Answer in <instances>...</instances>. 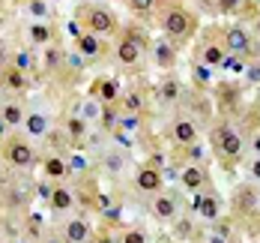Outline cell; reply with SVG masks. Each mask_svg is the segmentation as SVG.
<instances>
[{
    "instance_id": "d590c367",
    "label": "cell",
    "mask_w": 260,
    "mask_h": 243,
    "mask_svg": "<svg viewBox=\"0 0 260 243\" xmlns=\"http://www.w3.org/2000/svg\"><path fill=\"white\" fill-rule=\"evenodd\" d=\"M66 33H69V36H75V42L84 36V30H81V24L75 21V18H69V21H66Z\"/></svg>"
},
{
    "instance_id": "484cf974",
    "label": "cell",
    "mask_w": 260,
    "mask_h": 243,
    "mask_svg": "<svg viewBox=\"0 0 260 243\" xmlns=\"http://www.w3.org/2000/svg\"><path fill=\"white\" fill-rule=\"evenodd\" d=\"M194 81H198L201 87L212 84V81H215V69H212V66H207V63H198V66H194Z\"/></svg>"
},
{
    "instance_id": "4dcf8cb0",
    "label": "cell",
    "mask_w": 260,
    "mask_h": 243,
    "mask_svg": "<svg viewBox=\"0 0 260 243\" xmlns=\"http://www.w3.org/2000/svg\"><path fill=\"white\" fill-rule=\"evenodd\" d=\"M60 60H63V51L54 48V45H45V69H57Z\"/></svg>"
},
{
    "instance_id": "ab89813d",
    "label": "cell",
    "mask_w": 260,
    "mask_h": 243,
    "mask_svg": "<svg viewBox=\"0 0 260 243\" xmlns=\"http://www.w3.org/2000/svg\"><path fill=\"white\" fill-rule=\"evenodd\" d=\"M188 156H191V159H201V156H204V147H201V144H191V147H188Z\"/></svg>"
},
{
    "instance_id": "30bf717a",
    "label": "cell",
    "mask_w": 260,
    "mask_h": 243,
    "mask_svg": "<svg viewBox=\"0 0 260 243\" xmlns=\"http://www.w3.org/2000/svg\"><path fill=\"white\" fill-rule=\"evenodd\" d=\"M75 48L84 60H96L99 54H102V42H99V36H93V33H84L78 42H75Z\"/></svg>"
},
{
    "instance_id": "52a82bcc",
    "label": "cell",
    "mask_w": 260,
    "mask_h": 243,
    "mask_svg": "<svg viewBox=\"0 0 260 243\" xmlns=\"http://www.w3.org/2000/svg\"><path fill=\"white\" fill-rule=\"evenodd\" d=\"M21 126H24V132L30 135V138H45L48 129H51V120H48V114H42V111H30Z\"/></svg>"
},
{
    "instance_id": "ee69618b",
    "label": "cell",
    "mask_w": 260,
    "mask_h": 243,
    "mask_svg": "<svg viewBox=\"0 0 260 243\" xmlns=\"http://www.w3.org/2000/svg\"><path fill=\"white\" fill-rule=\"evenodd\" d=\"M99 207H102V210L111 207V195H99Z\"/></svg>"
},
{
    "instance_id": "83f0119b",
    "label": "cell",
    "mask_w": 260,
    "mask_h": 243,
    "mask_svg": "<svg viewBox=\"0 0 260 243\" xmlns=\"http://www.w3.org/2000/svg\"><path fill=\"white\" fill-rule=\"evenodd\" d=\"M158 96H161L165 102H174V99L180 96V84H177L174 78H168L165 84H161V87H158Z\"/></svg>"
},
{
    "instance_id": "4fadbf2b",
    "label": "cell",
    "mask_w": 260,
    "mask_h": 243,
    "mask_svg": "<svg viewBox=\"0 0 260 243\" xmlns=\"http://www.w3.org/2000/svg\"><path fill=\"white\" fill-rule=\"evenodd\" d=\"M174 138H177L180 144H185V147H191V144H198V126L182 117V120L174 123Z\"/></svg>"
},
{
    "instance_id": "f6af8a7d",
    "label": "cell",
    "mask_w": 260,
    "mask_h": 243,
    "mask_svg": "<svg viewBox=\"0 0 260 243\" xmlns=\"http://www.w3.org/2000/svg\"><path fill=\"white\" fill-rule=\"evenodd\" d=\"M105 216H108V219H120V207H108Z\"/></svg>"
},
{
    "instance_id": "3957f363",
    "label": "cell",
    "mask_w": 260,
    "mask_h": 243,
    "mask_svg": "<svg viewBox=\"0 0 260 243\" xmlns=\"http://www.w3.org/2000/svg\"><path fill=\"white\" fill-rule=\"evenodd\" d=\"M3 153H6V159L12 162L15 168H33V165H36V150H33V144H27L21 138L9 141Z\"/></svg>"
},
{
    "instance_id": "7402d4cb",
    "label": "cell",
    "mask_w": 260,
    "mask_h": 243,
    "mask_svg": "<svg viewBox=\"0 0 260 243\" xmlns=\"http://www.w3.org/2000/svg\"><path fill=\"white\" fill-rule=\"evenodd\" d=\"M66 132H69V138H72V141H81V138L87 135V120H84L81 114L69 117V123H66Z\"/></svg>"
},
{
    "instance_id": "f907efd6",
    "label": "cell",
    "mask_w": 260,
    "mask_h": 243,
    "mask_svg": "<svg viewBox=\"0 0 260 243\" xmlns=\"http://www.w3.org/2000/svg\"><path fill=\"white\" fill-rule=\"evenodd\" d=\"M254 30H257V36H260V18H257V21H254Z\"/></svg>"
},
{
    "instance_id": "9a60e30c",
    "label": "cell",
    "mask_w": 260,
    "mask_h": 243,
    "mask_svg": "<svg viewBox=\"0 0 260 243\" xmlns=\"http://www.w3.org/2000/svg\"><path fill=\"white\" fill-rule=\"evenodd\" d=\"M51 24L48 21H33V24L27 27V39L33 42V45H48L51 42Z\"/></svg>"
},
{
    "instance_id": "ac0fdd59",
    "label": "cell",
    "mask_w": 260,
    "mask_h": 243,
    "mask_svg": "<svg viewBox=\"0 0 260 243\" xmlns=\"http://www.w3.org/2000/svg\"><path fill=\"white\" fill-rule=\"evenodd\" d=\"M48 204H51V210H57V213H66V210L75 204V195H72L66 186H57L51 192V201H48Z\"/></svg>"
},
{
    "instance_id": "5b68a950",
    "label": "cell",
    "mask_w": 260,
    "mask_h": 243,
    "mask_svg": "<svg viewBox=\"0 0 260 243\" xmlns=\"http://www.w3.org/2000/svg\"><path fill=\"white\" fill-rule=\"evenodd\" d=\"M161 180H165V174H161L158 168H153V165H144V168H138V174H135V186L141 189V192H153V195L161 189Z\"/></svg>"
},
{
    "instance_id": "2e32d148",
    "label": "cell",
    "mask_w": 260,
    "mask_h": 243,
    "mask_svg": "<svg viewBox=\"0 0 260 243\" xmlns=\"http://www.w3.org/2000/svg\"><path fill=\"white\" fill-rule=\"evenodd\" d=\"M194 207H198V213L204 216L207 222H212L215 216H218V198L215 195H194Z\"/></svg>"
},
{
    "instance_id": "11a10c76",
    "label": "cell",
    "mask_w": 260,
    "mask_h": 243,
    "mask_svg": "<svg viewBox=\"0 0 260 243\" xmlns=\"http://www.w3.org/2000/svg\"><path fill=\"white\" fill-rule=\"evenodd\" d=\"M0 75H3V72H0Z\"/></svg>"
},
{
    "instance_id": "b9f144b4",
    "label": "cell",
    "mask_w": 260,
    "mask_h": 243,
    "mask_svg": "<svg viewBox=\"0 0 260 243\" xmlns=\"http://www.w3.org/2000/svg\"><path fill=\"white\" fill-rule=\"evenodd\" d=\"M251 201H254L251 189H242V207H251Z\"/></svg>"
},
{
    "instance_id": "7a4b0ae2",
    "label": "cell",
    "mask_w": 260,
    "mask_h": 243,
    "mask_svg": "<svg viewBox=\"0 0 260 243\" xmlns=\"http://www.w3.org/2000/svg\"><path fill=\"white\" fill-rule=\"evenodd\" d=\"M161 30H165L168 39H182V36L191 33V15H188L185 9H180V6H174V9L165 12V18H161Z\"/></svg>"
},
{
    "instance_id": "c3c4849f",
    "label": "cell",
    "mask_w": 260,
    "mask_h": 243,
    "mask_svg": "<svg viewBox=\"0 0 260 243\" xmlns=\"http://www.w3.org/2000/svg\"><path fill=\"white\" fill-rule=\"evenodd\" d=\"M6 129H9V126H6V123H3V117H0V141H3V135H6Z\"/></svg>"
},
{
    "instance_id": "7c38bea8",
    "label": "cell",
    "mask_w": 260,
    "mask_h": 243,
    "mask_svg": "<svg viewBox=\"0 0 260 243\" xmlns=\"http://www.w3.org/2000/svg\"><path fill=\"white\" fill-rule=\"evenodd\" d=\"M153 57H156V66H161V69H171V66L177 63V51H174V45L165 42V39H158L156 45H153Z\"/></svg>"
},
{
    "instance_id": "603a6c76",
    "label": "cell",
    "mask_w": 260,
    "mask_h": 243,
    "mask_svg": "<svg viewBox=\"0 0 260 243\" xmlns=\"http://www.w3.org/2000/svg\"><path fill=\"white\" fill-rule=\"evenodd\" d=\"M123 165H126V159H123L120 150H108V153H105V171H108V174H120Z\"/></svg>"
},
{
    "instance_id": "681fc988",
    "label": "cell",
    "mask_w": 260,
    "mask_h": 243,
    "mask_svg": "<svg viewBox=\"0 0 260 243\" xmlns=\"http://www.w3.org/2000/svg\"><path fill=\"white\" fill-rule=\"evenodd\" d=\"M96 243H117V240H114V237H99Z\"/></svg>"
},
{
    "instance_id": "277c9868",
    "label": "cell",
    "mask_w": 260,
    "mask_h": 243,
    "mask_svg": "<svg viewBox=\"0 0 260 243\" xmlns=\"http://www.w3.org/2000/svg\"><path fill=\"white\" fill-rule=\"evenodd\" d=\"M224 48H228V54L245 57V54L251 51V36H248V30L242 24H231L224 30Z\"/></svg>"
},
{
    "instance_id": "ffe728a7",
    "label": "cell",
    "mask_w": 260,
    "mask_h": 243,
    "mask_svg": "<svg viewBox=\"0 0 260 243\" xmlns=\"http://www.w3.org/2000/svg\"><path fill=\"white\" fill-rule=\"evenodd\" d=\"M3 84L9 87V90H24L27 87V72H21V69H15V66H9V69H3Z\"/></svg>"
},
{
    "instance_id": "db71d44e",
    "label": "cell",
    "mask_w": 260,
    "mask_h": 243,
    "mask_svg": "<svg viewBox=\"0 0 260 243\" xmlns=\"http://www.w3.org/2000/svg\"><path fill=\"white\" fill-rule=\"evenodd\" d=\"M0 243H6V240H0Z\"/></svg>"
},
{
    "instance_id": "4316f807",
    "label": "cell",
    "mask_w": 260,
    "mask_h": 243,
    "mask_svg": "<svg viewBox=\"0 0 260 243\" xmlns=\"http://www.w3.org/2000/svg\"><path fill=\"white\" fill-rule=\"evenodd\" d=\"M99 99L102 102H114L117 99V78H102V84H99Z\"/></svg>"
},
{
    "instance_id": "f5cc1de1",
    "label": "cell",
    "mask_w": 260,
    "mask_h": 243,
    "mask_svg": "<svg viewBox=\"0 0 260 243\" xmlns=\"http://www.w3.org/2000/svg\"><path fill=\"white\" fill-rule=\"evenodd\" d=\"M18 243H27V240H18Z\"/></svg>"
},
{
    "instance_id": "9c48e42d",
    "label": "cell",
    "mask_w": 260,
    "mask_h": 243,
    "mask_svg": "<svg viewBox=\"0 0 260 243\" xmlns=\"http://www.w3.org/2000/svg\"><path fill=\"white\" fill-rule=\"evenodd\" d=\"M180 183L185 189H191V192H198V189L207 183V174H204L201 165H185V168L180 171Z\"/></svg>"
},
{
    "instance_id": "f1b7e54d",
    "label": "cell",
    "mask_w": 260,
    "mask_h": 243,
    "mask_svg": "<svg viewBox=\"0 0 260 243\" xmlns=\"http://www.w3.org/2000/svg\"><path fill=\"white\" fill-rule=\"evenodd\" d=\"M221 69H228V72H234V75H245V63H242V57H236V54H228V57H224Z\"/></svg>"
},
{
    "instance_id": "816d5d0a",
    "label": "cell",
    "mask_w": 260,
    "mask_h": 243,
    "mask_svg": "<svg viewBox=\"0 0 260 243\" xmlns=\"http://www.w3.org/2000/svg\"><path fill=\"white\" fill-rule=\"evenodd\" d=\"M93 3H102V0H93Z\"/></svg>"
},
{
    "instance_id": "1f68e13d",
    "label": "cell",
    "mask_w": 260,
    "mask_h": 243,
    "mask_svg": "<svg viewBox=\"0 0 260 243\" xmlns=\"http://www.w3.org/2000/svg\"><path fill=\"white\" fill-rule=\"evenodd\" d=\"M123 108H126L129 114H141V108H144V99H141V93H129V96L123 99Z\"/></svg>"
},
{
    "instance_id": "60d3db41",
    "label": "cell",
    "mask_w": 260,
    "mask_h": 243,
    "mask_svg": "<svg viewBox=\"0 0 260 243\" xmlns=\"http://www.w3.org/2000/svg\"><path fill=\"white\" fill-rule=\"evenodd\" d=\"M66 60H69V63H72V66H75V69H78V66H84V57H81L78 51H75V54H69V57H66Z\"/></svg>"
},
{
    "instance_id": "44dd1931",
    "label": "cell",
    "mask_w": 260,
    "mask_h": 243,
    "mask_svg": "<svg viewBox=\"0 0 260 243\" xmlns=\"http://www.w3.org/2000/svg\"><path fill=\"white\" fill-rule=\"evenodd\" d=\"M66 174H69V165H66V159H60V156H48V159H45V177L60 180V177H66Z\"/></svg>"
},
{
    "instance_id": "ba28073f",
    "label": "cell",
    "mask_w": 260,
    "mask_h": 243,
    "mask_svg": "<svg viewBox=\"0 0 260 243\" xmlns=\"http://www.w3.org/2000/svg\"><path fill=\"white\" fill-rule=\"evenodd\" d=\"M141 54H144V45H138L129 36H123V39L117 42V60H120L123 66H135V63L141 60Z\"/></svg>"
},
{
    "instance_id": "74e56055",
    "label": "cell",
    "mask_w": 260,
    "mask_h": 243,
    "mask_svg": "<svg viewBox=\"0 0 260 243\" xmlns=\"http://www.w3.org/2000/svg\"><path fill=\"white\" fill-rule=\"evenodd\" d=\"M215 6H218L221 12H236V9H239V0H215Z\"/></svg>"
},
{
    "instance_id": "8992f818",
    "label": "cell",
    "mask_w": 260,
    "mask_h": 243,
    "mask_svg": "<svg viewBox=\"0 0 260 243\" xmlns=\"http://www.w3.org/2000/svg\"><path fill=\"white\" fill-rule=\"evenodd\" d=\"M242 147H245L242 138H239L231 126H221V129H218V150H221L228 159H236V156L242 153Z\"/></svg>"
},
{
    "instance_id": "8d00e7d4",
    "label": "cell",
    "mask_w": 260,
    "mask_h": 243,
    "mask_svg": "<svg viewBox=\"0 0 260 243\" xmlns=\"http://www.w3.org/2000/svg\"><path fill=\"white\" fill-rule=\"evenodd\" d=\"M245 78L251 81V84H257V81H260V63H251V66H245Z\"/></svg>"
},
{
    "instance_id": "6da1fadb",
    "label": "cell",
    "mask_w": 260,
    "mask_h": 243,
    "mask_svg": "<svg viewBox=\"0 0 260 243\" xmlns=\"http://www.w3.org/2000/svg\"><path fill=\"white\" fill-rule=\"evenodd\" d=\"M84 27H87V33H93V36H108V33H114L117 30V18H114V12L111 9H105V6H90L87 12H84Z\"/></svg>"
},
{
    "instance_id": "bcb514c9",
    "label": "cell",
    "mask_w": 260,
    "mask_h": 243,
    "mask_svg": "<svg viewBox=\"0 0 260 243\" xmlns=\"http://www.w3.org/2000/svg\"><path fill=\"white\" fill-rule=\"evenodd\" d=\"M251 150H254V153L260 156V132L254 135V138H251Z\"/></svg>"
},
{
    "instance_id": "f35d334b",
    "label": "cell",
    "mask_w": 260,
    "mask_h": 243,
    "mask_svg": "<svg viewBox=\"0 0 260 243\" xmlns=\"http://www.w3.org/2000/svg\"><path fill=\"white\" fill-rule=\"evenodd\" d=\"M248 174H251V180H257L260 183V156H254V162L248 165Z\"/></svg>"
},
{
    "instance_id": "7dc6e473",
    "label": "cell",
    "mask_w": 260,
    "mask_h": 243,
    "mask_svg": "<svg viewBox=\"0 0 260 243\" xmlns=\"http://www.w3.org/2000/svg\"><path fill=\"white\" fill-rule=\"evenodd\" d=\"M207 243H224V237H221V234H209Z\"/></svg>"
},
{
    "instance_id": "f546056e",
    "label": "cell",
    "mask_w": 260,
    "mask_h": 243,
    "mask_svg": "<svg viewBox=\"0 0 260 243\" xmlns=\"http://www.w3.org/2000/svg\"><path fill=\"white\" fill-rule=\"evenodd\" d=\"M12 66L21 69V72H30V69H33V54L30 51H18L15 57H12Z\"/></svg>"
},
{
    "instance_id": "cb8c5ba5",
    "label": "cell",
    "mask_w": 260,
    "mask_h": 243,
    "mask_svg": "<svg viewBox=\"0 0 260 243\" xmlns=\"http://www.w3.org/2000/svg\"><path fill=\"white\" fill-rule=\"evenodd\" d=\"M81 117L87 120V123H96L99 117H102V108L96 99H87V102H81Z\"/></svg>"
},
{
    "instance_id": "836d02e7",
    "label": "cell",
    "mask_w": 260,
    "mask_h": 243,
    "mask_svg": "<svg viewBox=\"0 0 260 243\" xmlns=\"http://www.w3.org/2000/svg\"><path fill=\"white\" fill-rule=\"evenodd\" d=\"M138 123H141V114H126V117H120V126L132 132V129H138Z\"/></svg>"
},
{
    "instance_id": "d6986e66",
    "label": "cell",
    "mask_w": 260,
    "mask_h": 243,
    "mask_svg": "<svg viewBox=\"0 0 260 243\" xmlns=\"http://www.w3.org/2000/svg\"><path fill=\"white\" fill-rule=\"evenodd\" d=\"M0 117H3V123H6V126H21L27 114L21 111V102H3Z\"/></svg>"
},
{
    "instance_id": "e575fe53",
    "label": "cell",
    "mask_w": 260,
    "mask_h": 243,
    "mask_svg": "<svg viewBox=\"0 0 260 243\" xmlns=\"http://www.w3.org/2000/svg\"><path fill=\"white\" fill-rule=\"evenodd\" d=\"M129 6L135 12H150V9L156 6V0H129Z\"/></svg>"
},
{
    "instance_id": "5bb4252c",
    "label": "cell",
    "mask_w": 260,
    "mask_h": 243,
    "mask_svg": "<svg viewBox=\"0 0 260 243\" xmlns=\"http://www.w3.org/2000/svg\"><path fill=\"white\" fill-rule=\"evenodd\" d=\"M153 213L158 216V219H165V222H171L174 216H177V201L171 198V195H158L153 198Z\"/></svg>"
},
{
    "instance_id": "d6a6232c",
    "label": "cell",
    "mask_w": 260,
    "mask_h": 243,
    "mask_svg": "<svg viewBox=\"0 0 260 243\" xmlns=\"http://www.w3.org/2000/svg\"><path fill=\"white\" fill-rule=\"evenodd\" d=\"M120 243H147V237H144V231H138V228H129V231L120 237Z\"/></svg>"
},
{
    "instance_id": "7bdbcfd3",
    "label": "cell",
    "mask_w": 260,
    "mask_h": 243,
    "mask_svg": "<svg viewBox=\"0 0 260 243\" xmlns=\"http://www.w3.org/2000/svg\"><path fill=\"white\" fill-rule=\"evenodd\" d=\"M51 192H54V189H51V186H45V183H42V186H39V195H42V198H45V201H51Z\"/></svg>"
},
{
    "instance_id": "8fae6325",
    "label": "cell",
    "mask_w": 260,
    "mask_h": 243,
    "mask_svg": "<svg viewBox=\"0 0 260 243\" xmlns=\"http://www.w3.org/2000/svg\"><path fill=\"white\" fill-rule=\"evenodd\" d=\"M63 234H66L69 243H84L90 237V222L87 219H69L66 228H63Z\"/></svg>"
},
{
    "instance_id": "e0dca14e",
    "label": "cell",
    "mask_w": 260,
    "mask_h": 243,
    "mask_svg": "<svg viewBox=\"0 0 260 243\" xmlns=\"http://www.w3.org/2000/svg\"><path fill=\"white\" fill-rule=\"evenodd\" d=\"M224 57H228V48H224V45L209 42V45H204V51H201V63H207V66H212V69H218V66L224 63Z\"/></svg>"
},
{
    "instance_id": "d4e9b609",
    "label": "cell",
    "mask_w": 260,
    "mask_h": 243,
    "mask_svg": "<svg viewBox=\"0 0 260 243\" xmlns=\"http://www.w3.org/2000/svg\"><path fill=\"white\" fill-rule=\"evenodd\" d=\"M27 12L36 21H48V0H27Z\"/></svg>"
}]
</instances>
